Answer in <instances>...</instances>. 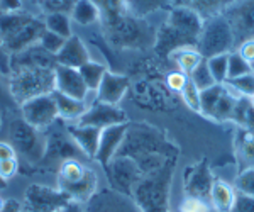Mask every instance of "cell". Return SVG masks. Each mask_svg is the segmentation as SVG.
I'll return each instance as SVG.
<instances>
[{
    "label": "cell",
    "instance_id": "6da1fadb",
    "mask_svg": "<svg viewBox=\"0 0 254 212\" xmlns=\"http://www.w3.org/2000/svg\"><path fill=\"white\" fill-rule=\"evenodd\" d=\"M117 156H127L141 168L142 175L163 168L168 161L178 160V149L159 129L149 124H130Z\"/></svg>",
    "mask_w": 254,
    "mask_h": 212
},
{
    "label": "cell",
    "instance_id": "7a4b0ae2",
    "mask_svg": "<svg viewBox=\"0 0 254 212\" xmlns=\"http://www.w3.org/2000/svg\"><path fill=\"white\" fill-rule=\"evenodd\" d=\"M44 31V20L29 14H0V41L10 56L38 44Z\"/></svg>",
    "mask_w": 254,
    "mask_h": 212
},
{
    "label": "cell",
    "instance_id": "3957f363",
    "mask_svg": "<svg viewBox=\"0 0 254 212\" xmlns=\"http://www.w3.org/2000/svg\"><path fill=\"white\" fill-rule=\"evenodd\" d=\"M176 160L168 161L163 168L147 173L134 187L132 197L141 212H171L170 185L173 178Z\"/></svg>",
    "mask_w": 254,
    "mask_h": 212
},
{
    "label": "cell",
    "instance_id": "277c9868",
    "mask_svg": "<svg viewBox=\"0 0 254 212\" xmlns=\"http://www.w3.org/2000/svg\"><path fill=\"white\" fill-rule=\"evenodd\" d=\"M7 83L14 100L20 105L22 102L55 90V68L10 67Z\"/></svg>",
    "mask_w": 254,
    "mask_h": 212
},
{
    "label": "cell",
    "instance_id": "5b68a950",
    "mask_svg": "<svg viewBox=\"0 0 254 212\" xmlns=\"http://www.w3.org/2000/svg\"><path fill=\"white\" fill-rule=\"evenodd\" d=\"M98 178L92 168H88L78 158H69L60 163L58 189L66 194L69 201L88 202L97 192Z\"/></svg>",
    "mask_w": 254,
    "mask_h": 212
},
{
    "label": "cell",
    "instance_id": "8992f818",
    "mask_svg": "<svg viewBox=\"0 0 254 212\" xmlns=\"http://www.w3.org/2000/svg\"><path fill=\"white\" fill-rule=\"evenodd\" d=\"M236 46V36L231 22L224 14L205 19L202 34L196 43V51L205 60L217 55H227Z\"/></svg>",
    "mask_w": 254,
    "mask_h": 212
},
{
    "label": "cell",
    "instance_id": "52a82bcc",
    "mask_svg": "<svg viewBox=\"0 0 254 212\" xmlns=\"http://www.w3.org/2000/svg\"><path fill=\"white\" fill-rule=\"evenodd\" d=\"M9 142L14 146L15 153L31 163L44 160L46 151V138L43 131L32 128L20 116L12 117L9 122Z\"/></svg>",
    "mask_w": 254,
    "mask_h": 212
},
{
    "label": "cell",
    "instance_id": "ba28073f",
    "mask_svg": "<svg viewBox=\"0 0 254 212\" xmlns=\"http://www.w3.org/2000/svg\"><path fill=\"white\" fill-rule=\"evenodd\" d=\"M107 27L110 43L119 48H141L146 44L147 32L141 26V20L132 17L126 12L117 17L104 20Z\"/></svg>",
    "mask_w": 254,
    "mask_h": 212
},
{
    "label": "cell",
    "instance_id": "9c48e42d",
    "mask_svg": "<svg viewBox=\"0 0 254 212\" xmlns=\"http://www.w3.org/2000/svg\"><path fill=\"white\" fill-rule=\"evenodd\" d=\"M20 117L31 124L32 128L39 129V131H46L51 124H55L60 119L58 107H56L55 97L51 93H44L38 95L34 99H29L19 105Z\"/></svg>",
    "mask_w": 254,
    "mask_h": 212
},
{
    "label": "cell",
    "instance_id": "30bf717a",
    "mask_svg": "<svg viewBox=\"0 0 254 212\" xmlns=\"http://www.w3.org/2000/svg\"><path fill=\"white\" fill-rule=\"evenodd\" d=\"M46 151H44V160H51V161H64L69 158H78L85 156L80 151V148L76 146L75 140L69 136L66 124H61V119H58L55 124H51L46 129Z\"/></svg>",
    "mask_w": 254,
    "mask_h": 212
},
{
    "label": "cell",
    "instance_id": "8fae6325",
    "mask_svg": "<svg viewBox=\"0 0 254 212\" xmlns=\"http://www.w3.org/2000/svg\"><path fill=\"white\" fill-rule=\"evenodd\" d=\"M105 172H107L112 189L117 190V194L126 195V197H132L134 187L144 177L136 161H132L127 156H116L105 166Z\"/></svg>",
    "mask_w": 254,
    "mask_h": 212
},
{
    "label": "cell",
    "instance_id": "7c38bea8",
    "mask_svg": "<svg viewBox=\"0 0 254 212\" xmlns=\"http://www.w3.org/2000/svg\"><path fill=\"white\" fill-rule=\"evenodd\" d=\"M26 207L29 212H60L69 202V197L60 189H49L34 183L26 190Z\"/></svg>",
    "mask_w": 254,
    "mask_h": 212
},
{
    "label": "cell",
    "instance_id": "4fadbf2b",
    "mask_svg": "<svg viewBox=\"0 0 254 212\" xmlns=\"http://www.w3.org/2000/svg\"><path fill=\"white\" fill-rule=\"evenodd\" d=\"M166 24L170 27H173L178 34L183 36V38L191 41L196 46L200 34H202L203 24H205V19H203L198 12L190 9V7L173 5L170 9V15H168Z\"/></svg>",
    "mask_w": 254,
    "mask_h": 212
},
{
    "label": "cell",
    "instance_id": "5bb4252c",
    "mask_svg": "<svg viewBox=\"0 0 254 212\" xmlns=\"http://www.w3.org/2000/svg\"><path fill=\"white\" fill-rule=\"evenodd\" d=\"M214 182L215 178L208 168L207 161H198L191 166H187L185 173H183V190H185L187 197L208 201Z\"/></svg>",
    "mask_w": 254,
    "mask_h": 212
},
{
    "label": "cell",
    "instance_id": "9a60e30c",
    "mask_svg": "<svg viewBox=\"0 0 254 212\" xmlns=\"http://www.w3.org/2000/svg\"><path fill=\"white\" fill-rule=\"evenodd\" d=\"M124 122H129V119H127L126 112L119 105H110L97 100L85 111L83 116L76 121V124L92 126V128H97L102 131L105 128H110V126L116 124H124Z\"/></svg>",
    "mask_w": 254,
    "mask_h": 212
},
{
    "label": "cell",
    "instance_id": "2e32d148",
    "mask_svg": "<svg viewBox=\"0 0 254 212\" xmlns=\"http://www.w3.org/2000/svg\"><path fill=\"white\" fill-rule=\"evenodd\" d=\"M127 128H129V122L116 124V126H110V128L102 129L100 141H98V149L93 160H97L104 168L117 156L119 149H121L122 142H124Z\"/></svg>",
    "mask_w": 254,
    "mask_h": 212
},
{
    "label": "cell",
    "instance_id": "e0dca14e",
    "mask_svg": "<svg viewBox=\"0 0 254 212\" xmlns=\"http://www.w3.org/2000/svg\"><path fill=\"white\" fill-rule=\"evenodd\" d=\"M55 92L85 102H87V95L90 93L80 71L76 68L61 67V65H56L55 68Z\"/></svg>",
    "mask_w": 254,
    "mask_h": 212
},
{
    "label": "cell",
    "instance_id": "ac0fdd59",
    "mask_svg": "<svg viewBox=\"0 0 254 212\" xmlns=\"http://www.w3.org/2000/svg\"><path fill=\"white\" fill-rule=\"evenodd\" d=\"M225 17L231 22L232 31H234L236 44L254 38V0H243L241 5L229 10Z\"/></svg>",
    "mask_w": 254,
    "mask_h": 212
},
{
    "label": "cell",
    "instance_id": "d6986e66",
    "mask_svg": "<svg viewBox=\"0 0 254 212\" xmlns=\"http://www.w3.org/2000/svg\"><path fill=\"white\" fill-rule=\"evenodd\" d=\"M129 85H130V81L126 75L107 71L95 92L97 100L104 102V104H110V105H119V102L124 99V95L127 93V90H129Z\"/></svg>",
    "mask_w": 254,
    "mask_h": 212
},
{
    "label": "cell",
    "instance_id": "ffe728a7",
    "mask_svg": "<svg viewBox=\"0 0 254 212\" xmlns=\"http://www.w3.org/2000/svg\"><path fill=\"white\" fill-rule=\"evenodd\" d=\"M88 61H90L88 48L85 46L83 41L75 34L64 41L61 51L56 55V63L61 65V67L76 68V70H78L80 67H83L85 63H88Z\"/></svg>",
    "mask_w": 254,
    "mask_h": 212
},
{
    "label": "cell",
    "instance_id": "44dd1931",
    "mask_svg": "<svg viewBox=\"0 0 254 212\" xmlns=\"http://www.w3.org/2000/svg\"><path fill=\"white\" fill-rule=\"evenodd\" d=\"M69 136L75 140L80 151L87 158H95L98 149V141H100V129L92 128V126H81V124H66Z\"/></svg>",
    "mask_w": 254,
    "mask_h": 212
},
{
    "label": "cell",
    "instance_id": "7402d4cb",
    "mask_svg": "<svg viewBox=\"0 0 254 212\" xmlns=\"http://www.w3.org/2000/svg\"><path fill=\"white\" fill-rule=\"evenodd\" d=\"M56 56L44 51L39 44L29 46L27 50L10 56V67H39V68H56Z\"/></svg>",
    "mask_w": 254,
    "mask_h": 212
},
{
    "label": "cell",
    "instance_id": "603a6c76",
    "mask_svg": "<svg viewBox=\"0 0 254 212\" xmlns=\"http://www.w3.org/2000/svg\"><path fill=\"white\" fill-rule=\"evenodd\" d=\"M53 97H55L56 107H58L60 119L64 122H76L88 109L85 100L73 99V97L63 95V93L55 92V90H53Z\"/></svg>",
    "mask_w": 254,
    "mask_h": 212
},
{
    "label": "cell",
    "instance_id": "cb8c5ba5",
    "mask_svg": "<svg viewBox=\"0 0 254 212\" xmlns=\"http://www.w3.org/2000/svg\"><path fill=\"white\" fill-rule=\"evenodd\" d=\"M236 195L237 192L234 187H231L229 183L217 178L214 182V185H212L208 201H210L212 209L215 212H231L236 202Z\"/></svg>",
    "mask_w": 254,
    "mask_h": 212
},
{
    "label": "cell",
    "instance_id": "d4e9b609",
    "mask_svg": "<svg viewBox=\"0 0 254 212\" xmlns=\"http://www.w3.org/2000/svg\"><path fill=\"white\" fill-rule=\"evenodd\" d=\"M234 3V0H178L176 5H185L198 12L203 19L220 15Z\"/></svg>",
    "mask_w": 254,
    "mask_h": 212
},
{
    "label": "cell",
    "instance_id": "484cf974",
    "mask_svg": "<svg viewBox=\"0 0 254 212\" xmlns=\"http://www.w3.org/2000/svg\"><path fill=\"white\" fill-rule=\"evenodd\" d=\"M175 0H126V12L136 19L147 17L163 9H171Z\"/></svg>",
    "mask_w": 254,
    "mask_h": 212
},
{
    "label": "cell",
    "instance_id": "4316f807",
    "mask_svg": "<svg viewBox=\"0 0 254 212\" xmlns=\"http://www.w3.org/2000/svg\"><path fill=\"white\" fill-rule=\"evenodd\" d=\"M71 19L80 26H90L98 22L102 14L92 0H75L71 7Z\"/></svg>",
    "mask_w": 254,
    "mask_h": 212
},
{
    "label": "cell",
    "instance_id": "83f0119b",
    "mask_svg": "<svg viewBox=\"0 0 254 212\" xmlns=\"http://www.w3.org/2000/svg\"><path fill=\"white\" fill-rule=\"evenodd\" d=\"M231 121L236 122L241 129L254 133V107L249 97H239L236 102V107L232 111Z\"/></svg>",
    "mask_w": 254,
    "mask_h": 212
},
{
    "label": "cell",
    "instance_id": "f1b7e54d",
    "mask_svg": "<svg viewBox=\"0 0 254 212\" xmlns=\"http://www.w3.org/2000/svg\"><path fill=\"white\" fill-rule=\"evenodd\" d=\"M237 99H239V95H237V93L232 90L227 83H225V90H224L222 95H220V99L217 100L215 107L212 109V112L208 117H212V119H215L219 122L231 121V116H232V111H234V107H236Z\"/></svg>",
    "mask_w": 254,
    "mask_h": 212
},
{
    "label": "cell",
    "instance_id": "f546056e",
    "mask_svg": "<svg viewBox=\"0 0 254 212\" xmlns=\"http://www.w3.org/2000/svg\"><path fill=\"white\" fill-rule=\"evenodd\" d=\"M93 211L97 212H141L137 209V206L134 207L132 204L126 201V195L122 197V194L119 195H102L93 206Z\"/></svg>",
    "mask_w": 254,
    "mask_h": 212
},
{
    "label": "cell",
    "instance_id": "4dcf8cb0",
    "mask_svg": "<svg viewBox=\"0 0 254 212\" xmlns=\"http://www.w3.org/2000/svg\"><path fill=\"white\" fill-rule=\"evenodd\" d=\"M44 26H46L48 31L55 32V34L61 36V38L68 39L73 36V29H71V19L66 12L61 10H53L49 12L44 19Z\"/></svg>",
    "mask_w": 254,
    "mask_h": 212
},
{
    "label": "cell",
    "instance_id": "1f68e13d",
    "mask_svg": "<svg viewBox=\"0 0 254 212\" xmlns=\"http://www.w3.org/2000/svg\"><path fill=\"white\" fill-rule=\"evenodd\" d=\"M170 58L175 60L178 70L187 73V75H190V73L193 71L203 60H205L198 51H196V48H183V50L171 53Z\"/></svg>",
    "mask_w": 254,
    "mask_h": 212
},
{
    "label": "cell",
    "instance_id": "d6a6232c",
    "mask_svg": "<svg viewBox=\"0 0 254 212\" xmlns=\"http://www.w3.org/2000/svg\"><path fill=\"white\" fill-rule=\"evenodd\" d=\"M236 153L241 163H246V168L254 166V133L239 129L236 138Z\"/></svg>",
    "mask_w": 254,
    "mask_h": 212
},
{
    "label": "cell",
    "instance_id": "836d02e7",
    "mask_svg": "<svg viewBox=\"0 0 254 212\" xmlns=\"http://www.w3.org/2000/svg\"><path fill=\"white\" fill-rule=\"evenodd\" d=\"M81 78H83L85 85H87V88L90 92H97L98 85H100L102 78H104V75L109 71V68L105 67V65L98 63V61H92L90 60L88 63H85L83 67L78 68Z\"/></svg>",
    "mask_w": 254,
    "mask_h": 212
},
{
    "label": "cell",
    "instance_id": "e575fe53",
    "mask_svg": "<svg viewBox=\"0 0 254 212\" xmlns=\"http://www.w3.org/2000/svg\"><path fill=\"white\" fill-rule=\"evenodd\" d=\"M224 90H225V83H214L212 87L200 92V114H203L207 117L210 116L212 109L215 107L217 100L220 99Z\"/></svg>",
    "mask_w": 254,
    "mask_h": 212
},
{
    "label": "cell",
    "instance_id": "d590c367",
    "mask_svg": "<svg viewBox=\"0 0 254 212\" xmlns=\"http://www.w3.org/2000/svg\"><path fill=\"white\" fill-rule=\"evenodd\" d=\"M7 114H9L10 117L20 116L19 104L14 100V97H12V93L9 90V83H3L2 78H0V116L3 117V116H7Z\"/></svg>",
    "mask_w": 254,
    "mask_h": 212
},
{
    "label": "cell",
    "instance_id": "8d00e7d4",
    "mask_svg": "<svg viewBox=\"0 0 254 212\" xmlns=\"http://www.w3.org/2000/svg\"><path fill=\"white\" fill-rule=\"evenodd\" d=\"M208 70L214 76L215 83H225L227 81V70H229V53L227 55H217L207 60Z\"/></svg>",
    "mask_w": 254,
    "mask_h": 212
},
{
    "label": "cell",
    "instance_id": "74e56055",
    "mask_svg": "<svg viewBox=\"0 0 254 212\" xmlns=\"http://www.w3.org/2000/svg\"><path fill=\"white\" fill-rule=\"evenodd\" d=\"M253 73V67L246 61L237 51L229 53V70H227V80H234L237 76Z\"/></svg>",
    "mask_w": 254,
    "mask_h": 212
},
{
    "label": "cell",
    "instance_id": "f35d334b",
    "mask_svg": "<svg viewBox=\"0 0 254 212\" xmlns=\"http://www.w3.org/2000/svg\"><path fill=\"white\" fill-rule=\"evenodd\" d=\"M188 78L193 81V85L196 88H198L200 92L205 90V88L212 87V85L215 83L214 76H212L210 70H208V65H207V60H203L202 63L198 65V67L195 68L193 71L188 75Z\"/></svg>",
    "mask_w": 254,
    "mask_h": 212
},
{
    "label": "cell",
    "instance_id": "ab89813d",
    "mask_svg": "<svg viewBox=\"0 0 254 212\" xmlns=\"http://www.w3.org/2000/svg\"><path fill=\"white\" fill-rule=\"evenodd\" d=\"M92 2L98 7L104 20L126 14V0H92Z\"/></svg>",
    "mask_w": 254,
    "mask_h": 212
},
{
    "label": "cell",
    "instance_id": "60d3db41",
    "mask_svg": "<svg viewBox=\"0 0 254 212\" xmlns=\"http://www.w3.org/2000/svg\"><path fill=\"white\" fill-rule=\"evenodd\" d=\"M225 83L234 90L239 97H251L254 95V71L248 73V75L237 76L234 80H227Z\"/></svg>",
    "mask_w": 254,
    "mask_h": 212
},
{
    "label": "cell",
    "instance_id": "b9f144b4",
    "mask_svg": "<svg viewBox=\"0 0 254 212\" xmlns=\"http://www.w3.org/2000/svg\"><path fill=\"white\" fill-rule=\"evenodd\" d=\"M64 38H61V36L58 34H55V32H51V31H44L43 32V36L39 38V46L43 48L44 51H48L49 55H53V56H56L58 53L61 51V48H63V44H64Z\"/></svg>",
    "mask_w": 254,
    "mask_h": 212
},
{
    "label": "cell",
    "instance_id": "7bdbcfd3",
    "mask_svg": "<svg viewBox=\"0 0 254 212\" xmlns=\"http://www.w3.org/2000/svg\"><path fill=\"white\" fill-rule=\"evenodd\" d=\"M234 189L244 195H251V197H254V166L253 168L241 170V173L237 175V178H236Z\"/></svg>",
    "mask_w": 254,
    "mask_h": 212
},
{
    "label": "cell",
    "instance_id": "ee69618b",
    "mask_svg": "<svg viewBox=\"0 0 254 212\" xmlns=\"http://www.w3.org/2000/svg\"><path fill=\"white\" fill-rule=\"evenodd\" d=\"M180 93H182V99L187 104V107L191 109L193 112L200 114V90L193 85V81L188 78L187 85L183 87V90Z\"/></svg>",
    "mask_w": 254,
    "mask_h": 212
},
{
    "label": "cell",
    "instance_id": "f6af8a7d",
    "mask_svg": "<svg viewBox=\"0 0 254 212\" xmlns=\"http://www.w3.org/2000/svg\"><path fill=\"white\" fill-rule=\"evenodd\" d=\"M210 206L207 201L195 197H185L178 207V212H210Z\"/></svg>",
    "mask_w": 254,
    "mask_h": 212
},
{
    "label": "cell",
    "instance_id": "bcb514c9",
    "mask_svg": "<svg viewBox=\"0 0 254 212\" xmlns=\"http://www.w3.org/2000/svg\"><path fill=\"white\" fill-rule=\"evenodd\" d=\"M19 168H20V165H19L17 158H10V160L0 161V178L7 183L9 180H12L15 175H17Z\"/></svg>",
    "mask_w": 254,
    "mask_h": 212
},
{
    "label": "cell",
    "instance_id": "7dc6e473",
    "mask_svg": "<svg viewBox=\"0 0 254 212\" xmlns=\"http://www.w3.org/2000/svg\"><path fill=\"white\" fill-rule=\"evenodd\" d=\"M187 81H188V75H187V73H183V71H180V70L170 71V73H168V76H166V85L173 92H178V93L183 90V87L187 85Z\"/></svg>",
    "mask_w": 254,
    "mask_h": 212
},
{
    "label": "cell",
    "instance_id": "c3c4849f",
    "mask_svg": "<svg viewBox=\"0 0 254 212\" xmlns=\"http://www.w3.org/2000/svg\"><path fill=\"white\" fill-rule=\"evenodd\" d=\"M236 192H237V190H236ZM231 212H254V197L237 192L234 207H232Z\"/></svg>",
    "mask_w": 254,
    "mask_h": 212
},
{
    "label": "cell",
    "instance_id": "681fc988",
    "mask_svg": "<svg viewBox=\"0 0 254 212\" xmlns=\"http://www.w3.org/2000/svg\"><path fill=\"white\" fill-rule=\"evenodd\" d=\"M236 51L239 53V55L243 56V58L253 67V65H254V38L246 39L241 44H237V50Z\"/></svg>",
    "mask_w": 254,
    "mask_h": 212
},
{
    "label": "cell",
    "instance_id": "f907efd6",
    "mask_svg": "<svg viewBox=\"0 0 254 212\" xmlns=\"http://www.w3.org/2000/svg\"><path fill=\"white\" fill-rule=\"evenodd\" d=\"M9 73H10V55L5 51L2 41H0V75L7 78Z\"/></svg>",
    "mask_w": 254,
    "mask_h": 212
},
{
    "label": "cell",
    "instance_id": "816d5d0a",
    "mask_svg": "<svg viewBox=\"0 0 254 212\" xmlns=\"http://www.w3.org/2000/svg\"><path fill=\"white\" fill-rule=\"evenodd\" d=\"M22 3L20 0H0V14H15L20 12Z\"/></svg>",
    "mask_w": 254,
    "mask_h": 212
},
{
    "label": "cell",
    "instance_id": "f5cc1de1",
    "mask_svg": "<svg viewBox=\"0 0 254 212\" xmlns=\"http://www.w3.org/2000/svg\"><path fill=\"white\" fill-rule=\"evenodd\" d=\"M10 158H17L14 146L9 141H0V161L3 160H10Z\"/></svg>",
    "mask_w": 254,
    "mask_h": 212
},
{
    "label": "cell",
    "instance_id": "db71d44e",
    "mask_svg": "<svg viewBox=\"0 0 254 212\" xmlns=\"http://www.w3.org/2000/svg\"><path fill=\"white\" fill-rule=\"evenodd\" d=\"M0 212H22V204L15 199H9V201L3 202V207Z\"/></svg>",
    "mask_w": 254,
    "mask_h": 212
},
{
    "label": "cell",
    "instance_id": "11a10c76",
    "mask_svg": "<svg viewBox=\"0 0 254 212\" xmlns=\"http://www.w3.org/2000/svg\"><path fill=\"white\" fill-rule=\"evenodd\" d=\"M60 212H87V211H85L83 207H81V204H80V202L69 201V202L66 204V206H64Z\"/></svg>",
    "mask_w": 254,
    "mask_h": 212
},
{
    "label": "cell",
    "instance_id": "9f6ffc18",
    "mask_svg": "<svg viewBox=\"0 0 254 212\" xmlns=\"http://www.w3.org/2000/svg\"><path fill=\"white\" fill-rule=\"evenodd\" d=\"M3 202H5V201H3V199L0 197V211H2V207H3Z\"/></svg>",
    "mask_w": 254,
    "mask_h": 212
},
{
    "label": "cell",
    "instance_id": "6f0895ef",
    "mask_svg": "<svg viewBox=\"0 0 254 212\" xmlns=\"http://www.w3.org/2000/svg\"><path fill=\"white\" fill-rule=\"evenodd\" d=\"M0 131H2V116H0Z\"/></svg>",
    "mask_w": 254,
    "mask_h": 212
},
{
    "label": "cell",
    "instance_id": "680465c9",
    "mask_svg": "<svg viewBox=\"0 0 254 212\" xmlns=\"http://www.w3.org/2000/svg\"><path fill=\"white\" fill-rule=\"evenodd\" d=\"M251 104H253V107H254V95L251 97Z\"/></svg>",
    "mask_w": 254,
    "mask_h": 212
},
{
    "label": "cell",
    "instance_id": "91938a15",
    "mask_svg": "<svg viewBox=\"0 0 254 212\" xmlns=\"http://www.w3.org/2000/svg\"><path fill=\"white\" fill-rule=\"evenodd\" d=\"M176 2H178V0H175V5H176Z\"/></svg>",
    "mask_w": 254,
    "mask_h": 212
},
{
    "label": "cell",
    "instance_id": "94428289",
    "mask_svg": "<svg viewBox=\"0 0 254 212\" xmlns=\"http://www.w3.org/2000/svg\"><path fill=\"white\" fill-rule=\"evenodd\" d=\"M234 2H236V0H234Z\"/></svg>",
    "mask_w": 254,
    "mask_h": 212
}]
</instances>
